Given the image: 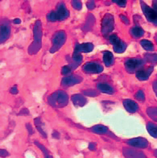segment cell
Listing matches in <instances>:
<instances>
[{"label": "cell", "mask_w": 157, "mask_h": 158, "mask_svg": "<svg viewBox=\"0 0 157 158\" xmlns=\"http://www.w3.org/2000/svg\"><path fill=\"white\" fill-rule=\"evenodd\" d=\"M154 155H155V156H156V157H157V149H156V150H155V151H154Z\"/></svg>", "instance_id": "cell-38"}, {"label": "cell", "mask_w": 157, "mask_h": 158, "mask_svg": "<svg viewBox=\"0 0 157 158\" xmlns=\"http://www.w3.org/2000/svg\"><path fill=\"white\" fill-rule=\"evenodd\" d=\"M147 56V60L150 62H157V54H147L146 55Z\"/></svg>", "instance_id": "cell-26"}, {"label": "cell", "mask_w": 157, "mask_h": 158, "mask_svg": "<svg viewBox=\"0 0 157 158\" xmlns=\"http://www.w3.org/2000/svg\"><path fill=\"white\" fill-rule=\"evenodd\" d=\"M83 69L85 70L86 73H101V71L103 70V67L101 66V64L98 63H87L83 66Z\"/></svg>", "instance_id": "cell-7"}, {"label": "cell", "mask_w": 157, "mask_h": 158, "mask_svg": "<svg viewBox=\"0 0 157 158\" xmlns=\"http://www.w3.org/2000/svg\"><path fill=\"white\" fill-rule=\"evenodd\" d=\"M123 154L126 158H147L143 152L133 149H124Z\"/></svg>", "instance_id": "cell-10"}, {"label": "cell", "mask_w": 157, "mask_h": 158, "mask_svg": "<svg viewBox=\"0 0 157 158\" xmlns=\"http://www.w3.org/2000/svg\"><path fill=\"white\" fill-rule=\"evenodd\" d=\"M109 41L111 42L112 44H114V45L115 44H117V43L120 40L119 38H118V36H117V35H115V34H113V35H109Z\"/></svg>", "instance_id": "cell-25"}, {"label": "cell", "mask_w": 157, "mask_h": 158, "mask_svg": "<svg viewBox=\"0 0 157 158\" xmlns=\"http://www.w3.org/2000/svg\"><path fill=\"white\" fill-rule=\"evenodd\" d=\"M36 144H37V146H39V148L40 149H42V151H43V154H44V156H45V158H53L52 157L51 155H49V153H48V152L46 150V148L43 147V146H42L41 144H39V143H35Z\"/></svg>", "instance_id": "cell-28"}, {"label": "cell", "mask_w": 157, "mask_h": 158, "mask_svg": "<svg viewBox=\"0 0 157 158\" xmlns=\"http://www.w3.org/2000/svg\"><path fill=\"white\" fill-rule=\"evenodd\" d=\"M126 44L123 41H122L121 40H120L117 44H115L114 45V50L116 52H118V53H122V52H123L125 51V49H126Z\"/></svg>", "instance_id": "cell-18"}, {"label": "cell", "mask_w": 157, "mask_h": 158, "mask_svg": "<svg viewBox=\"0 0 157 158\" xmlns=\"http://www.w3.org/2000/svg\"><path fill=\"white\" fill-rule=\"evenodd\" d=\"M10 34V26L8 23H0V44H2L8 39Z\"/></svg>", "instance_id": "cell-6"}, {"label": "cell", "mask_w": 157, "mask_h": 158, "mask_svg": "<svg viewBox=\"0 0 157 158\" xmlns=\"http://www.w3.org/2000/svg\"><path fill=\"white\" fill-rule=\"evenodd\" d=\"M130 33H131V35H132L134 37L138 38L141 37V36L143 35L144 31H143V28H141L140 27L135 26V27H132V28L130 29Z\"/></svg>", "instance_id": "cell-17"}, {"label": "cell", "mask_w": 157, "mask_h": 158, "mask_svg": "<svg viewBox=\"0 0 157 158\" xmlns=\"http://www.w3.org/2000/svg\"><path fill=\"white\" fill-rule=\"evenodd\" d=\"M120 18H121V19H122L125 23H126V24L129 23V19H127L126 16H124V15H120Z\"/></svg>", "instance_id": "cell-34"}, {"label": "cell", "mask_w": 157, "mask_h": 158, "mask_svg": "<svg viewBox=\"0 0 157 158\" xmlns=\"http://www.w3.org/2000/svg\"><path fill=\"white\" fill-rule=\"evenodd\" d=\"M147 112H148V114H150V116H151L153 119H155V120L157 121V108L149 109V110H147Z\"/></svg>", "instance_id": "cell-24"}, {"label": "cell", "mask_w": 157, "mask_h": 158, "mask_svg": "<svg viewBox=\"0 0 157 158\" xmlns=\"http://www.w3.org/2000/svg\"><path fill=\"white\" fill-rule=\"evenodd\" d=\"M153 87H154V89H155V93H156V94H157V81L154 83V85H153Z\"/></svg>", "instance_id": "cell-37"}, {"label": "cell", "mask_w": 157, "mask_h": 158, "mask_svg": "<svg viewBox=\"0 0 157 158\" xmlns=\"http://www.w3.org/2000/svg\"><path fill=\"white\" fill-rule=\"evenodd\" d=\"M65 39H66V35L64 31H60L56 32L53 36V40H52L53 45H52V49L50 50V52H56V50L59 49L64 43Z\"/></svg>", "instance_id": "cell-3"}, {"label": "cell", "mask_w": 157, "mask_h": 158, "mask_svg": "<svg viewBox=\"0 0 157 158\" xmlns=\"http://www.w3.org/2000/svg\"><path fill=\"white\" fill-rule=\"evenodd\" d=\"M92 130H93V132L97 134H105L108 131L107 127L103 126V125H97L95 127H93Z\"/></svg>", "instance_id": "cell-21"}, {"label": "cell", "mask_w": 157, "mask_h": 158, "mask_svg": "<svg viewBox=\"0 0 157 158\" xmlns=\"http://www.w3.org/2000/svg\"><path fill=\"white\" fill-rule=\"evenodd\" d=\"M72 59H73V60L75 61V63H76L77 65H78V64L81 62L82 57H81V55L80 54V52H74V53L72 55Z\"/></svg>", "instance_id": "cell-23"}, {"label": "cell", "mask_w": 157, "mask_h": 158, "mask_svg": "<svg viewBox=\"0 0 157 158\" xmlns=\"http://www.w3.org/2000/svg\"><path fill=\"white\" fill-rule=\"evenodd\" d=\"M71 72V68L68 65H65L62 68V71L61 73L62 74H68Z\"/></svg>", "instance_id": "cell-29"}, {"label": "cell", "mask_w": 157, "mask_h": 158, "mask_svg": "<svg viewBox=\"0 0 157 158\" xmlns=\"http://www.w3.org/2000/svg\"><path fill=\"white\" fill-rule=\"evenodd\" d=\"M93 49V45L91 43H85V44H76L75 52H89Z\"/></svg>", "instance_id": "cell-13"}, {"label": "cell", "mask_w": 157, "mask_h": 158, "mask_svg": "<svg viewBox=\"0 0 157 158\" xmlns=\"http://www.w3.org/2000/svg\"><path fill=\"white\" fill-rule=\"evenodd\" d=\"M72 3L74 8L78 9V10L81 8V2L80 1H72Z\"/></svg>", "instance_id": "cell-31"}, {"label": "cell", "mask_w": 157, "mask_h": 158, "mask_svg": "<svg viewBox=\"0 0 157 158\" xmlns=\"http://www.w3.org/2000/svg\"><path fill=\"white\" fill-rule=\"evenodd\" d=\"M95 148H96V145L93 143H91L89 145V148L90 150H94V149H95Z\"/></svg>", "instance_id": "cell-35"}, {"label": "cell", "mask_w": 157, "mask_h": 158, "mask_svg": "<svg viewBox=\"0 0 157 158\" xmlns=\"http://www.w3.org/2000/svg\"><path fill=\"white\" fill-rule=\"evenodd\" d=\"M56 15V20H63L68 16V11L64 5H59L56 11H54Z\"/></svg>", "instance_id": "cell-9"}, {"label": "cell", "mask_w": 157, "mask_h": 158, "mask_svg": "<svg viewBox=\"0 0 157 158\" xmlns=\"http://www.w3.org/2000/svg\"><path fill=\"white\" fill-rule=\"evenodd\" d=\"M147 129L149 134L153 137L157 138V126L153 123H149L147 125Z\"/></svg>", "instance_id": "cell-19"}, {"label": "cell", "mask_w": 157, "mask_h": 158, "mask_svg": "<svg viewBox=\"0 0 157 158\" xmlns=\"http://www.w3.org/2000/svg\"><path fill=\"white\" fill-rule=\"evenodd\" d=\"M123 105H124V106H125V108L126 109V110L130 113L136 112L138 109V104L130 99L124 100Z\"/></svg>", "instance_id": "cell-12"}, {"label": "cell", "mask_w": 157, "mask_h": 158, "mask_svg": "<svg viewBox=\"0 0 157 158\" xmlns=\"http://www.w3.org/2000/svg\"><path fill=\"white\" fill-rule=\"evenodd\" d=\"M114 2L117 3L119 6H125L126 5V1H125V0H115Z\"/></svg>", "instance_id": "cell-32"}, {"label": "cell", "mask_w": 157, "mask_h": 158, "mask_svg": "<svg viewBox=\"0 0 157 158\" xmlns=\"http://www.w3.org/2000/svg\"><path fill=\"white\" fill-rule=\"evenodd\" d=\"M72 102H74L75 104H79L81 103V105H83V104H85V102H86V100H85V98L83 97V96L81 95H73L72 97Z\"/></svg>", "instance_id": "cell-22"}, {"label": "cell", "mask_w": 157, "mask_h": 158, "mask_svg": "<svg viewBox=\"0 0 157 158\" xmlns=\"http://www.w3.org/2000/svg\"><path fill=\"white\" fill-rule=\"evenodd\" d=\"M13 23H15V24H18V23H21V20L19 19H14V20H13Z\"/></svg>", "instance_id": "cell-36"}, {"label": "cell", "mask_w": 157, "mask_h": 158, "mask_svg": "<svg viewBox=\"0 0 157 158\" xmlns=\"http://www.w3.org/2000/svg\"><path fill=\"white\" fill-rule=\"evenodd\" d=\"M143 61L140 59H129L125 62V67L129 72H134L143 66Z\"/></svg>", "instance_id": "cell-5"}, {"label": "cell", "mask_w": 157, "mask_h": 158, "mask_svg": "<svg viewBox=\"0 0 157 158\" xmlns=\"http://www.w3.org/2000/svg\"><path fill=\"white\" fill-rule=\"evenodd\" d=\"M141 5H142V9L147 20L151 23H157V10L147 6L143 2H141Z\"/></svg>", "instance_id": "cell-4"}, {"label": "cell", "mask_w": 157, "mask_h": 158, "mask_svg": "<svg viewBox=\"0 0 157 158\" xmlns=\"http://www.w3.org/2000/svg\"><path fill=\"white\" fill-rule=\"evenodd\" d=\"M10 154L9 152L6 151V149H2V148H0V157H6V156H8Z\"/></svg>", "instance_id": "cell-30"}, {"label": "cell", "mask_w": 157, "mask_h": 158, "mask_svg": "<svg viewBox=\"0 0 157 158\" xmlns=\"http://www.w3.org/2000/svg\"><path fill=\"white\" fill-rule=\"evenodd\" d=\"M135 98L139 101H143L145 99V95L143 90H138L135 94Z\"/></svg>", "instance_id": "cell-27"}, {"label": "cell", "mask_w": 157, "mask_h": 158, "mask_svg": "<svg viewBox=\"0 0 157 158\" xmlns=\"http://www.w3.org/2000/svg\"><path fill=\"white\" fill-rule=\"evenodd\" d=\"M153 68L151 67L147 69H139V70H137L136 72V77L138 80L140 81H145V80H147L150 77L151 73H152Z\"/></svg>", "instance_id": "cell-11"}, {"label": "cell", "mask_w": 157, "mask_h": 158, "mask_svg": "<svg viewBox=\"0 0 157 158\" xmlns=\"http://www.w3.org/2000/svg\"><path fill=\"white\" fill-rule=\"evenodd\" d=\"M140 44L147 51H152L154 49V45H153V44L150 40H142L140 41Z\"/></svg>", "instance_id": "cell-20"}, {"label": "cell", "mask_w": 157, "mask_h": 158, "mask_svg": "<svg viewBox=\"0 0 157 158\" xmlns=\"http://www.w3.org/2000/svg\"><path fill=\"white\" fill-rule=\"evenodd\" d=\"M81 81V78L79 77H65L62 80V85H72L74 84H77Z\"/></svg>", "instance_id": "cell-14"}, {"label": "cell", "mask_w": 157, "mask_h": 158, "mask_svg": "<svg viewBox=\"0 0 157 158\" xmlns=\"http://www.w3.org/2000/svg\"><path fill=\"white\" fill-rule=\"evenodd\" d=\"M49 99H51L50 103L52 106L61 107L65 106L68 102V95L64 91H57L50 96Z\"/></svg>", "instance_id": "cell-1"}, {"label": "cell", "mask_w": 157, "mask_h": 158, "mask_svg": "<svg viewBox=\"0 0 157 158\" xmlns=\"http://www.w3.org/2000/svg\"><path fill=\"white\" fill-rule=\"evenodd\" d=\"M97 89H99L100 91L105 93V94H111L114 92V89L110 86L109 85L106 83H99L97 84Z\"/></svg>", "instance_id": "cell-15"}, {"label": "cell", "mask_w": 157, "mask_h": 158, "mask_svg": "<svg viewBox=\"0 0 157 158\" xmlns=\"http://www.w3.org/2000/svg\"><path fill=\"white\" fill-rule=\"evenodd\" d=\"M127 143L129 145L134 147V148H147L148 145V142L147 141V139L144 138H134V139H131L127 141Z\"/></svg>", "instance_id": "cell-8"}, {"label": "cell", "mask_w": 157, "mask_h": 158, "mask_svg": "<svg viewBox=\"0 0 157 158\" xmlns=\"http://www.w3.org/2000/svg\"><path fill=\"white\" fill-rule=\"evenodd\" d=\"M103 60L106 66H110L114 62V56L109 51H105L103 54Z\"/></svg>", "instance_id": "cell-16"}, {"label": "cell", "mask_w": 157, "mask_h": 158, "mask_svg": "<svg viewBox=\"0 0 157 158\" xmlns=\"http://www.w3.org/2000/svg\"><path fill=\"white\" fill-rule=\"evenodd\" d=\"M114 17L110 14H106L103 17L101 21V32L105 36L107 37V35L110 33L114 29Z\"/></svg>", "instance_id": "cell-2"}, {"label": "cell", "mask_w": 157, "mask_h": 158, "mask_svg": "<svg viewBox=\"0 0 157 158\" xmlns=\"http://www.w3.org/2000/svg\"><path fill=\"white\" fill-rule=\"evenodd\" d=\"M18 88H17V85H14V86H12V87L10 88V94H16L17 93H18Z\"/></svg>", "instance_id": "cell-33"}]
</instances>
